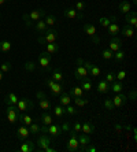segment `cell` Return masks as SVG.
<instances>
[{
    "label": "cell",
    "instance_id": "cell-1",
    "mask_svg": "<svg viewBox=\"0 0 137 152\" xmlns=\"http://www.w3.org/2000/svg\"><path fill=\"white\" fill-rule=\"evenodd\" d=\"M45 15H47V11L44 10V8H36V10L30 11L29 14H23V15H22V19L25 21L26 28H32L34 22L42 19V17H45Z\"/></svg>",
    "mask_w": 137,
    "mask_h": 152
},
{
    "label": "cell",
    "instance_id": "cell-2",
    "mask_svg": "<svg viewBox=\"0 0 137 152\" xmlns=\"http://www.w3.org/2000/svg\"><path fill=\"white\" fill-rule=\"evenodd\" d=\"M58 37H59V33H58L56 29L53 28H48L44 32V36H40L39 39H37V41L40 42V44H47V42H55L58 40Z\"/></svg>",
    "mask_w": 137,
    "mask_h": 152
},
{
    "label": "cell",
    "instance_id": "cell-3",
    "mask_svg": "<svg viewBox=\"0 0 137 152\" xmlns=\"http://www.w3.org/2000/svg\"><path fill=\"white\" fill-rule=\"evenodd\" d=\"M89 73L88 70L84 67V59L82 58H77V64H75V70H74V77L77 78L78 81L84 80L85 77H88Z\"/></svg>",
    "mask_w": 137,
    "mask_h": 152
},
{
    "label": "cell",
    "instance_id": "cell-4",
    "mask_svg": "<svg viewBox=\"0 0 137 152\" xmlns=\"http://www.w3.org/2000/svg\"><path fill=\"white\" fill-rule=\"evenodd\" d=\"M51 63H52V56H51V53H48L47 51H42V52L39 55V64L41 66V69H44V70H47V71H51L52 70Z\"/></svg>",
    "mask_w": 137,
    "mask_h": 152
},
{
    "label": "cell",
    "instance_id": "cell-5",
    "mask_svg": "<svg viewBox=\"0 0 137 152\" xmlns=\"http://www.w3.org/2000/svg\"><path fill=\"white\" fill-rule=\"evenodd\" d=\"M45 84L48 85V88H49V91H51V93H52V96H59L60 93L63 92V84H62V82L53 81L51 77L45 80Z\"/></svg>",
    "mask_w": 137,
    "mask_h": 152
},
{
    "label": "cell",
    "instance_id": "cell-6",
    "mask_svg": "<svg viewBox=\"0 0 137 152\" xmlns=\"http://www.w3.org/2000/svg\"><path fill=\"white\" fill-rule=\"evenodd\" d=\"M17 108L19 113H28V111L33 110V107H34V103L32 102L30 99H28V97H23V99H18L17 102Z\"/></svg>",
    "mask_w": 137,
    "mask_h": 152
},
{
    "label": "cell",
    "instance_id": "cell-7",
    "mask_svg": "<svg viewBox=\"0 0 137 152\" xmlns=\"http://www.w3.org/2000/svg\"><path fill=\"white\" fill-rule=\"evenodd\" d=\"M51 144H52V138H51V136H47V134L42 133V134L39 137V140H37V151L44 152V149H45L47 147H49Z\"/></svg>",
    "mask_w": 137,
    "mask_h": 152
},
{
    "label": "cell",
    "instance_id": "cell-8",
    "mask_svg": "<svg viewBox=\"0 0 137 152\" xmlns=\"http://www.w3.org/2000/svg\"><path fill=\"white\" fill-rule=\"evenodd\" d=\"M18 111L17 106H7V110H6V115H7V119L10 124H15L18 121Z\"/></svg>",
    "mask_w": 137,
    "mask_h": 152
},
{
    "label": "cell",
    "instance_id": "cell-9",
    "mask_svg": "<svg viewBox=\"0 0 137 152\" xmlns=\"http://www.w3.org/2000/svg\"><path fill=\"white\" fill-rule=\"evenodd\" d=\"M122 45H123L122 39L118 37V36H113V39L110 40L108 42V50L113 51V52H116V51L122 50Z\"/></svg>",
    "mask_w": 137,
    "mask_h": 152
},
{
    "label": "cell",
    "instance_id": "cell-10",
    "mask_svg": "<svg viewBox=\"0 0 137 152\" xmlns=\"http://www.w3.org/2000/svg\"><path fill=\"white\" fill-rule=\"evenodd\" d=\"M63 15L66 18H69V19H82V18H84V14L80 12V11H77L74 7L66 8V10L63 11Z\"/></svg>",
    "mask_w": 137,
    "mask_h": 152
},
{
    "label": "cell",
    "instance_id": "cell-11",
    "mask_svg": "<svg viewBox=\"0 0 137 152\" xmlns=\"http://www.w3.org/2000/svg\"><path fill=\"white\" fill-rule=\"evenodd\" d=\"M78 147H80V142H78L77 136H70L69 141L66 142V149L69 152H78Z\"/></svg>",
    "mask_w": 137,
    "mask_h": 152
},
{
    "label": "cell",
    "instance_id": "cell-12",
    "mask_svg": "<svg viewBox=\"0 0 137 152\" xmlns=\"http://www.w3.org/2000/svg\"><path fill=\"white\" fill-rule=\"evenodd\" d=\"M62 129H60L59 125H55V124H51L47 126V134H49L51 137H59L62 136Z\"/></svg>",
    "mask_w": 137,
    "mask_h": 152
},
{
    "label": "cell",
    "instance_id": "cell-13",
    "mask_svg": "<svg viewBox=\"0 0 137 152\" xmlns=\"http://www.w3.org/2000/svg\"><path fill=\"white\" fill-rule=\"evenodd\" d=\"M125 21L129 26H132L133 29H136L137 26V12L136 11H129L127 14H125Z\"/></svg>",
    "mask_w": 137,
    "mask_h": 152
},
{
    "label": "cell",
    "instance_id": "cell-14",
    "mask_svg": "<svg viewBox=\"0 0 137 152\" xmlns=\"http://www.w3.org/2000/svg\"><path fill=\"white\" fill-rule=\"evenodd\" d=\"M34 149H36L34 142L26 138V140H23V142L19 145L18 151H19V152H32V151H34Z\"/></svg>",
    "mask_w": 137,
    "mask_h": 152
},
{
    "label": "cell",
    "instance_id": "cell-15",
    "mask_svg": "<svg viewBox=\"0 0 137 152\" xmlns=\"http://www.w3.org/2000/svg\"><path fill=\"white\" fill-rule=\"evenodd\" d=\"M111 100H113V103H114V107H122L123 104L127 102V96L123 95L122 92H121V93H115V96H114Z\"/></svg>",
    "mask_w": 137,
    "mask_h": 152
},
{
    "label": "cell",
    "instance_id": "cell-16",
    "mask_svg": "<svg viewBox=\"0 0 137 152\" xmlns=\"http://www.w3.org/2000/svg\"><path fill=\"white\" fill-rule=\"evenodd\" d=\"M115 19H116L115 17H111V22H110L108 28H107V32L111 36H118V33H119V30H121L119 25L115 22Z\"/></svg>",
    "mask_w": 137,
    "mask_h": 152
},
{
    "label": "cell",
    "instance_id": "cell-17",
    "mask_svg": "<svg viewBox=\"0 0 137 152\" xmlns=\"http://www.w3.org/2000/svg\"><path fill=\"white\" fill-rule=\"evenodd\" d=\"M29 134H30V132H29V127L25 126V125H22V126H19V127L17 129V138H18V140H21V141L26 140V138L29 137Z\"/></svg>",
    "mask_w": 137,
    "mask_h": 152
},
{
    "label": "cell",
    "instance_id": "cell-18",
    "mask_svg": "<svg viewBox=\"0 0 137 152\" xmlns=\"http://www.w3.org/2000/svg\"><path fill=\"white\" fill-rule=\"evenodd\" d=\"M96 91H97L99 93H102V95H105V93L110 92V82H107L103 78V80H100L97 84V86H96Z\"/></svg>",
    "mask_w": 137,
    "mask_h": 152
},
{
    "label": "cell",
    "instance_id": "cell-19",
    "mask_svg": "<svg viewBox=\"0 0 137 152\" xmlns=\"http://www.w3.org/2000/svg\"><path fill=\"white\" fill-rule=\"evenodd\" d=\"M119 33L123 36V37H127V39H133L134 34H136V32H134V29L132 28V26H129L126 23V25L123 26V28H121Z\"/></svg>",
    "mask_w": 137,
    "mask_h": 152
},
{
    "label": "cell",
    "instance_id": "cell-20",
    "mask_svg": "<svg viewBox=\"0 0 137 152\" xmlns=\"http://www.w3.org/2000/svg\"><path fill=\"white\" fill-rule=\"evenodd\" d=\"M81 132H84L85 134H92L96 132V127L93 122H85L84 125H81Z\"/></svg>",
    "mask_w": 137,
    "mask_h": 152
},
{
    "label": "cell",
    "instance_id": "cell-21",
    "mask_svg": "<svg viewBox=\"0 0 137 152\" xmlns=\"http://www.w3.org/2000/svg\"><path fill=\"white\" fill-rule=\"evenodd\" d=\"M39 106L42 111H49L52 110V103L48 97H44V99H39Z\"/></svg>",
    "mask_w": 137,
    "mask_h": 152
},
{
    "label": "cell",
    "instance_id": "cell-22",
    "mask_svg": "<svg viewBox=\"0 0 137 152\" xmlns=\"http://www.w3.org/2000/svg\"><path fill=\"white\" fill-rule=\"evenodd\" d=\"M82 30H84L89 37H92V36L96 34V26L93 25V23H91V22H85L84 26H82Z\"/></svg>",
    "mask_w": 137,
    "mask_h": 152
},
{
    "label": "cell",
    "instance_id": "cell-23",
    "mask_svg": "<svg viewBox=\"0 0 137 152\" xmlns=\"http://www.w3.org/2000/svg\"><path fill=\"white\" fill-rule=\"evenodd\" d=\"M33 29H34L36 32H39V33H44L48 29V26H47V23L44 22V19H40V21H37V22H34L33 23V26H32Z\"/></svg>",
    "mask_w": 137,
    "mask_h": 152
},
{
    "label": "cell",
    "instance_id": "cell-24",
    "mask_svg": "<svg viewBox=\"0 0 137 152\" xmlns=\"http://www.w3.org/2000/svg\"><path fill=\"white\" fill-rule=\"evenodd\" d=\"M110 91H113L114 93H121V92L123 91V84H122V81H118V80L113 81L111 84H110Z\"/></svg>",
    "mask_w": 137,
    "mask_h": 152
},
{
    "label": "cell",
    "instance_id": "cell-25",
    "mask_svg": "<svg viewBox=\"0 0 137 152\" xmlns=\"http://www.w3.org/2000/svg\"><path fill=\"white\" fill-rule=\"evenodd\" d=\"M69 95H70V97H84V89L81 86H73L69 91Z\"/></svg>",
    "mask_w": 137,
    "mask_h": 152
},
{
    "label": "cell",
    "instance_id": "cell-26",
    "mask_svg": "<svg viewBox=\"0 0 137 152\" xmlns=\"http://www.w3.org/2000/svg\"><path fill=\"white\" fill-rule=\"evenodd\" d=\"M18 99H19V97H18L14 92H10L7 96H6L4 103H6L7 106H15V104H17V102H18Z\"/></svg>",
    "mask_w": 137,
    "mask_h": 152
},
{
    "label": "cell",
    "instance_id": "cell-27",
    "mask_svg": "<svg viewBox=\"0 0 137 152\" xmlns=\"http://www.w3.org/2000/svg\"><path fill=\"white\" fill-rule=\"evenodd\" d=\"M40 121H41V125L48 126V125L52 124V115H51L48 111H44V113L40 115Z\"/></svg>",
    "mask_w": 137,
    "mask_h": 152
},
{
    "label": "cell",
    "instance_id": "cell-28",
    "mask_svg": "<svg viewBox=\"0 0 137 152\" xmlns=\"http://www.w3.org/2000/svg\"><path fill=\"white\" fill-rule=\"evenodd\" d=\"M45 45V51L48 53H51V55H53V53H56L58 51H59V44H56V41L55 42H47V44H44Z\"/></svg>",
    "mask_w": 137,
    "mask_h": 152
},
{
    "label": "cell",
    "instance_id": "cell-29",
    "mask_svg": "<svg viewBox=\"0 0 137 152\" xmlns=\"http://www.w3.org/2000/svg\"><path fill=\"white\" fill-rule=\"evenodd\" d=\"M130 8H132V4H130L127 0H122V1L118 4V10H119L122 14H127L130 11Z\"/></svg>",
    "mask_w": 137,
    "mask_h": 152
},
{
    "label": "cell",
    "instance_id": "cell-30",
    "mask_svg": "<svg viewBox=\"0 0 137 152\" xmlns=\"http://www.w3.org/2000/svg\"><path fill=\"white\" fill-rule=\"evenodd\" d=\"M71 103V97H70V95L69 93H66V92H62L59 95V104L60 106H64L66 107L67 104H70Z\"/></svg>",
    "mask_w": 137,
    "mask_h": 152
},
{
    "label": "cell",
    "instance_id": "cell-31",
    "mask_svg": "<svg viewBox=\"0 0 137 152\" xmlns=\"http://www.w3.org/2000/svg\"><path fill=\"white\" fill-rule=\"evenodd\" d=\"M77 138H78V142H80V147H85V145H88L91 142V138H89L88 134H85V133H78L77 134Z\"/></svg>",
    "mask_w": 137,
    "mask_h": 152
},
{
    "label": "cell",
    "instance_id": "cell-32",
    "mask_svg": "<svg viewBox=\"0 0 137 152\" xmlns=\"http://www.w3.org/2000/svg\"><path fill=\"white\" fill-rule=\"evenodd\" d=\"M51 78H52L53 81L62 82V84H63V73H62L60 69H55V70H52V77Z\"/></svg>",
    "mask_w": 137,
    "mask_h": 152
},
{
    "label": "cell",
    "instance_id": "cell-33",
    "mask_svg": "<svg viewBox=\"0 0 137 152\" xmlns=\"http://www.w3.org/2000/svg\"><path fill=\"white\" fill-rule=\"evenodd\" d=\"M53 114H55V117L58 118H63V115H66V108H64V106H55L52 108Z\"/></svg>",
    "mask_w": 137,
    "mask_h": 152
},
{
    "label": "cell",
    "instance_id": "cell-34",
    "mask_svg": "<svg viewBox=\"0 0 137 152\" xmlns=\"http://www.w3.org/2000/svg\"><path fill=\"white\" fill-rule=\"evenodd\" d=\"M29 132H30V134L33 136H37L40 133V130H41V126H40L37 122H32V124L29 125Z\"/></svg>",
    "mask_w": 137,
    "mask_h": 152
},
{
    "label": "cell",
    "instance_id": "cell-35",
    "mask_svg": "<svg viewBox=\"0 0 137 152\" xmlns=\"http://www.w3.org/2000/svg\"><path fill=\"white\" fill-rule=\"evenodd\" d=\"M81 88L84 89L85 92H89L92 89V84H91V78L89 77H85L84 80H81V85H80Z\"/></svg>",
    "mask_w": 137,
    "mask_h": 152
},
{
    "label": "cell",
    "instance_id": "cell-36",
    "mask_svg": "<svg viewBox=\"0 0 137 152\" xmlns=\"http://www.w3.org/2000/svg\"><path fill=\"white\" fill-rule=\"evenodd\" d=\"M44 22L47 23V26H48V28H52V26L56 23V17H55L53 14H47Z\"/></svg>",
    "mask_w": 137,
    "mask_h": 152
},
{
    "label": "cell",
    "instance_id": "cell-37",
    "mask_svg": "<svg viewBox=\"0 0 137 152\" xmlns=\"http://www.w3.org/2000/svg\"><path fill=\"white\" fill-rule=\"evenodd\" d=\"M71 100H74V104L78 107H85L89 103V100L84 99V97H71Z\"/></svg>",
    "mask_w": 137,
    "mask_h": 152
},
{
    "label": "cell",
    "instance_id": "cell-38",
    "mask_svg": "<svg viewBox=\"0 0 137 152\" xmlns=\"http://www.w3.org/2000/svg\"><path fill=\"white\" fill-rule=\"evenodd\" d=\"M113 59H115L116 63H121V62H123V59H125V52H123L122 50H119V51H116V52H114Z\"/></svg>",
    "mask_w": 137,
    "mask_h": 152
},
{
    "label": "cell",
    "instance_id": "cell-39",
    "mask_svg": "<svg viewBox=\"0 0 137 152\" xmlns=\"http://www.w3.org/2000/svg\"><path fill=\"white\" fill-rule=\"evenodd\" d=\"M11 50L10 41H0V52H8Z\"/></svg>",
    "mask_w": 137,
    "mask_h": 152
},
{
    "label": "cell",
    "instance_id": "cell-40",
    "mask_svg": "<svg viewBox=\"0 0 137 152\" xmlns=\"http://www.w3.org/2000/svg\"><path fill=\"white\" fill-rule=\"evenodd\" d=\"M89 75H92V77H99L100 75V69L96 66V64H92V67L89 69Z\"/></svg>",
    "mask_w": 137,
    "mask_h": 152
},
{
    "label": "cell",
    "instance_id": "cell-41",
    "mask_svg": "<svg viewBox=\"0 0 137 152\" xmlns=\"http://www.w3.org/2000/svg\"><path fill=\"white\" fill-rule=\"evenodd\" d=\"M23 69H25L26 71H30V73H32V71H34L36 69H37V66H36L34 62H25Z\"/></svg>",
    "mask_w": 137,
    "mask_h": 152
},
{
    "label": "cell",
    "instance_id": "cell-42",
    "mask_svg": "<svg viewBox=\"0 0 137 152\" xmlns=\"http://www.w3.org/2000/svg\"><path fill=\"white\" fill-rule=\"evenodd\" d=\"M113 55H114V52H113V51H110L108 48H105V50L102 51V56H103V59H104V60L113 59Z\"/></svg>",
    "mask_w": 137,
    "mask_h": 152
},
{
    "label": "cell",
    "instance_id": "cell-43",
    "mask_svg": "<svg viewBox=\"0 0 137 152\" xmlns=\"http://www.w3.org/2000/svg\"><path fill=\"white\" fill-rule=\"evenodd\" d=\"M11 69H12V64H11V62H4V63L0 64V70L3 71V73H8Z\"/></svg>",
    "mask_w": 137,
    "mask_h": 152
},
{
    "label": "cell",
    "instance_id": "cell-44",
    "mask_svg": "<svg viewBox=\"0 0 137 152\" xmlns=\"http://www.w3.org/2000/svg\"><path fill=\"white\" fill-rule=\"evenodd\" d=\"M99 22H100V25L103 26L104 29H107L108 28V25H110V22H111V18H107V17H102L100 19H99Z\"/></svg>",
    "mask_w": 137,
    "mask_h": 152
},
{
    "label": "cell",
    "instance_id": "cell-45",
    "mask_svg": "<svg viewBox=\"0 0 137 152\" xmlns=\"http://www.w3.org/2000/svg\"><path fill=\"white\" fill-rule=\"evenodd\" d=\"M103 104H104V107L107 108L108 111H113L115 107H114V103L111 99H104V102H103Z\"/></svg>",
    "mask_w": 137,
    "mask_h": 152
},
{
    "label": "cell",
    "instance_id": "cell-46",
    "mask_svg": "<svg viewBox=\"0 0 137 152\" xmlns=\"http://www.w3.org/2000/svg\"><path fill=\"white\" fill-rule=\"evenodd\" d=\"M85 7H86L85 1H81V0H78L77 3H75V10L80 11V12H84V11H85Z\"/></svg>",
    "mask_w": 137,
    "mask_h": 152
},
{
    "label": "cell",
    "instance_id": "cell-47",
    "mask_svg": "<svg viewBox=\"0 0 137 152\" xmlns=\"http://www.w3.org/2000/svg\"><path fill=\"white\" fill-rule=\"evenodd\" d=\"M125 77H126V71L125 70H119L118 73H115V80H118V81H123Z\"/></svg>",
    "mask_w": 137,
    "mask_h": 152
},
{
    "label": "cell",
    "instance_id": "cell-48",
    "mask_svg": "<svg viewBox=\"0 0 137 152\" xmlns=\"http://www.w3.org/2000/svg\"><path fill=\"white\" fill-rule=\"evenodd\" d=\"M66 114H69V115H75V114H78V111L75 110L73 106L67 104V107H66Z\"/></svg>",
    "mask_w": 137,
    "mask_h": 152
},
{
    "label": "cell",
    "instance_id": "cell-49",
    "mask_svg": "<svg viewBox=\"0 0 137 152\" xmlns=\"http://www.w3.org/2000/svg\"><path fill=\"white\" fill-rule=\"evenodd\" d=\"M105 81L107 82H110V84H111V82L113 81H115V73H113V71H110L108 74L105 75V78H104Z\"/></svg>",
    "mask_w": 137,
    "mask_h": 152
},
{
    "label": "cell",
    "instance_id": "cell-50",
    "mask_svg": "<svg viewBox=\"0 0 137 152\" xmlns=\"http://www.w3.org/2000/svg\"><path fill=\"white\" fill-rule=\"evenodd\" d=\"M84 152H96V147L91 145V142H89L88 145H85L84 147Z\"/></svg>",
    "mask_w": 137,
    "mask_h": 152
},
{
    "label": "cell",
    "instance_id": "cell-51",
    "mask_svg": "<svg viewBox=\"0 0 137 152\" xmlns=\"http://www.w3.org/2000/svg\"><path fill=\"white\" fill-rule=\"evenodd\" d=\"M127 99L133 100V102L137 99V92H136V89H132V91H130V93L127 95Z\"/></svg>",
    "mask_w": 137,
    "mask_h": 152
},
{
    "label": "cell",
    "instance_id": "cell-52",
    "mask_svg": "<svg viewBox=\"0 0 137 152\" xmlns=\"http://www.w3.org/2000/svg\"><path fill=\"white\" fill-rule=\"evenodd\" d=\"M59 126H60V129H62V132H69L70 130V124H69V122H64V124L59 125Z\"/></svg>",
    "mask_w": 137,
    "mask_h": 152
},
{
    "label": "cell",
    "instance_id": "cell-53",
    "mask_svg": "<svg viewBox=\"0 0 137 152\" xmlns=\"http://www.w3.org/2000/svg\"><path fill=\"white\" fill-rule=\"evenodd\" d=\"M36 97H37V99H44V97H47V95L42 92V91H37V92H36Z\"/></svg>",
    "mask_w": 137,
    "mask_h": 152
},
{
    "label": "cell",
    "instance_id": "cell-54",
    "mask_svg": "<svg viewBox=\"0 0 137 152\" xmlns=\"http://www.w3.org/2000/svg\"><path fill=\"white\" fill-rule=\"evenodd\" d=\"M114 127H115V132L118 133V134H121V133H122V125H121V124H115V126H114Z\"/></svg>",
    "mask_w": 137,
    "mask_h": 152
},
{
    "label": "cell",
    "instance_id": "cell-55",
    "mask_svg": "<svg viewBox=\"0 0 137 152\" xmlns=\"http://www.w3.org/2000/svg\"><path fill=\"white\" fill-rule=\"evenodd\" d=\"M73 130H75L77 133H80V132H81V124H80V122H75V124H74Z\"/></svg>",
    "mask_w": 137,
    "mask_h": 152
},
{
    "label": "cell",
    "instance_id": "cell-56",
    "mask_svg": "<svg viewBox=\"0 0 137 152\" xmlns=\"http://www.w3.org/2000/svg\"><path fill=\"white\" fill-rule=\"evenodd\" d=\"M92 41L95 42V44H99V41H100V37H99L97 34H95V36H92Z\"/></svg>",
    "mask_w": 137,
    "mask_h": 152
},
{
    "label": "cell",
    "instance_id": "cell-57",
    "mask_svg": "<svg viewBox=\"0 0 137 152\" xmlns=\"http://www.w3.org/2000/svg\"><path fill=\"white\" fill-rule=\"evenodd\" d=\"M56 151V149L53 148V147H51V145H49V147H47L45 149H44V152H55Z\"/></svg>",
    "mask_w": 137,
    "mask_h": 152
},
{
    "label": "cell",
    "instance_id": "cell-58",
    "mask_svg": "<svg viewBox=\"0 0 137 152\" xmlns=\"http://www.w3.org/2000/svg\"><path fill=\"white\" fill-rule=\"evenodd\" d=\"M132 132H133V138L136 140L137 138V129H132Z\"/></svg>",
    "mask_w": 137,
    "mask_h": 152
},
{
    "label": "cell",
    "instance_id": "cell-59",
    "mask_svg": "<svg viewBox=\"0 0 137 152\" xmlns=\"http://www.w3.org/2000/svg\"><path fill=\"white\" fill-rule=\"evenodd\" d=\"M3 78H4V73H3L1 70H0V82L3 81Z\"/></svg>",
    "mask_w": 137,
    "mask_h": 152
},
{
    "label": "cell",
    "instance_id": "cell-60",
    "mask_svg": "<svg viewBox=\"0 0 137 152\" xmlns=\"http://www.w3.org/2000/svg\"><path fill=\"white\" fill-rule=\"evenodd\" d=\"M6 1H7V0H0V6H3V4L6 3Z\"/></svg>",
    "mask_w": 137,
    "mask_h": 152
},
{
    "label": "cell",
    "instance_id": "cell-61",
    "mask_svg": "<svg viewBox=\"0 0 137 152\" xmlns=\"http://www.w3.org/2000/svg\"><path fill=\"white\" fill-rule=\"evenodd\" d=\"M133 4H137V0H133Z\"/></svg>",
    "mask_w": 137,
    "mask_h": 152
},
{
    "label": "cell",
    "instance_id": "cell-62",
    "mask_svg": "<svg viewBox=\"0 0 137 152\" xmlns=\"http://www.w3.org/2000/svg\"><path fill=\"white\" fill-rule=\"evenodd\" d=\"M0 18H1V14H0Z\"/></svg>",
    "mask_w": 137,
    "mask_h": 152
}]
</instances>
